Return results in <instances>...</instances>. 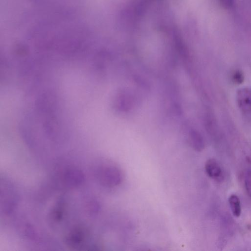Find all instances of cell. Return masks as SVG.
I'll use <instances>...</instances> for the list:
<instances>
[{
  "label": "cell",
  "instance_id": "7a4b0ae2",
  "mask_svg": "<svg viewBox=\"0 0 251 251\" xmlns=\"http://www.w3.org/2000/svg\"><path fill=\"white\" fill-rule=\"evenodd\" d=\"M236 100L238 107L242 112L248 114L251 112V90L242 88L237 92Z\"/></svg>",
  "mask_w": 251,
  "mask_h": 251
},
{
  "label": "cell",
  "instance_id": "9c48e42d",
  "mask_svg": "<svg viewBox=\"0 0 251 251\" xmlns=\"http://www.w3.org/2000/svg\"><path fill=\"white\" fill-rule=\"evenodd\" d=\"M234 0H220V3L226 8H228L232 6Z\"/></svg>",
  "mask_w": 251,
  "mask_h": 251
},
{
  "label": "cell",
  "instance_id": "5b68a950",
  "mask_svg": "<svg viewBox=\"0 0 251 251\" xmlns=\"http://www.w3.org/2000/svg\"><path fill=\"white\" fill-rule=\"evenodd\" d=\"M128 95V94H127ZM120 93L117 94L114 100V105L119 110H128L131 105V99L129 95Z\"/></svg>",
  "mask_w": 251,
  "mask_h": 251
},
{
  "label": "cell",
  "instance_id": "52a82bcc",
  "mask_svg": "<svg viewBox=\"0 0 251 251\" xmlns=\"http://www.w3.org/2000/svg\"><path fill=\"white\" fill-rule=\"evenodd\" d=\"M232 81L236 84H240L244 80L243 73L240 70H236L233 72L231 75Z\"/></svg>",
  "mask_w": 251,
  "mask_h": 251
},
{
  "label": "cell",
  "instance_id": "8992f818",
  "mask_svg": "<svg viewBox=\"0 0 251 251\" xmlns=\"http://www.w3.org/2000/svg\"><path fill=\"white\" fill-rule=\"evenodd\" d=\"M228 202L234 216L240 217L242 210L240 199L238 196L234 194L230 195L228 198Z\"/></svg>",
  "mask_w": 251,
  "mask_h": 251
},
{
  "label": "cell",
  "instance_id": "3957f363",
  "mask_svg": "<svg viewBox=\"0 0 251 251\" xmlns=\"http://www.w3.org/2000/svg\"><path fill=\"white\" fill-rule=\"evenodd\" d=\"M205 169L207 175L211 178L220 180L223 177V172L218 162L214 158L207 160L205 164Z\"/></svg>",
  "mask_w": 251,
  "mask_h": 251
},
{
  "label": "cell",
  "instance_id": "6da1fadb",
  "mask_svg": "<svg viewBox=\"0 0 251 251\" xmlns=\"http://www.w3.org/2000/svg\"><path fill=\"white\" fill-rule=\"evenodd\" d=\"M92 174L99 182L106 187H113L122 181L120 170L116 167L106 163L97 164L91 167Z\"/></svg>",
  "mask_w": 251,
  "mask_h": 251
},
{
  "label": "cell",
  "instance_id": "277c9868",
  "mask_svg": "<svg viewBox=\"0 0 251 251\" xmlns=\"http://www.w3.org/2000/svg\"><path fill=\"white\" fill-rule=\"evenodd\" d=\"M189 139L191 146L198 151L204 148V142L201 134L197 130L191 129L189 133Z\"/></svg>",
  "mask_w": 251,
  "mask_h": 251
},
{
  "label": "cell",
  "instance_id": "ba28073f",
  "mask_svg": "<svg viewBox=\"0 0 251 251\" xmlns=\"http://www.w3.org/2000/svg\"><path fill=\"white\" fill-rule=\"evenodd\" d=\"M244 182L247 193L251 198V170L246 172L244 177Z\"/></svg>",
  "mask_w": 251,
  "mask_h": 251
}]
</instances>
